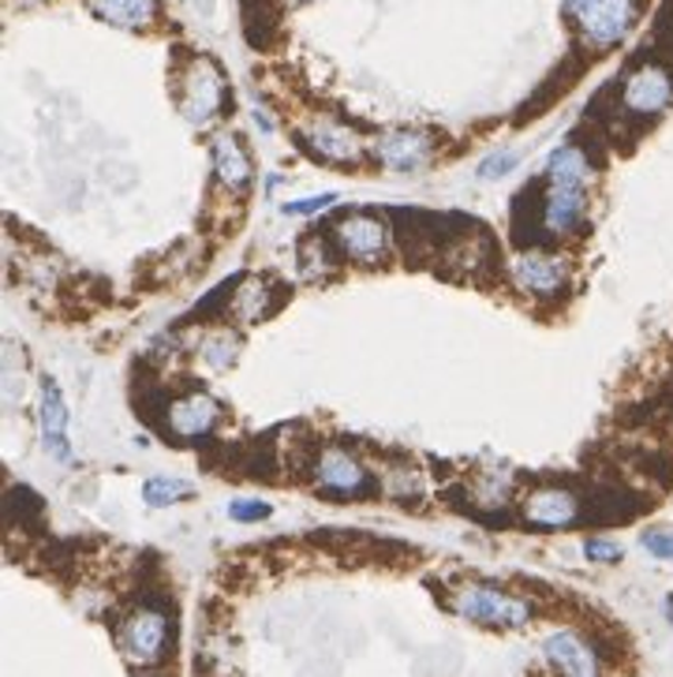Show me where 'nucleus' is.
I'll return each mask as SVG.
<instances>
[{
	"label": "nucleus",
	"mask_w": 673,
	"mask_h": 677,
	"mask_svg": "<svg viewBox=\"0 0 673 677\" xmlns=\"http://www.w3.org/2000/svg\"><path fill=\"white\" fill-rule=\"evenodd\" d=\"M569 19L580 30V42L591 49H614L640 16L636 0H569Z\"/></svg>",
	"instance_id": "1"
},
{
	"label": "nucleus",
	"mask_w": 673,
	"mask_h": 677,
	"mask_svg": "<svg viewBox=\"0 0 673 677\" xmlns=\"http://www.w3.org/2000/svg\"><path fill=\"white\" fill-rule=\"evenodd\" d=\"M456 614H464L468 621L483 625V629H524L535 610L532 603L516 599V595L472 584V588L456 595Z\"/></svg>",
	"instance_id": "2"
},
{
	"label": "nucleus",
	"mask_w": 673,
	"mask_h": 677,
	"mask_svg": "<svg viewBox=\"0 0 673 677\" xmlns=\"http://www.w3.org/2000/svg\"><path fill=\"white\" fill-rule=\"evenodd\" d=\"M621 106L632 117H659L673 106V68L644 64L621 83Z\"/></svg>",
	"instance_id": "3"
},
{
	"label": "nucleus",
	"mask_w": 673,
	"mask_h": 677,
	"mask_svg": "<svg viewBox=\"0 0 673 677\" xmlns=\"http://www.w3.org/2000/svg\"><path fill=\"white\" fill-rule=\"evenodd\" d=\"M224 94H229V90H224L221 68L213 64L210 57H199L195 64L188 68V76H183L180 109H183V117H188L191 125H207V120L218 117Z\"/></svg>",
	"instance_id": "4"
},
{
	"label": "nucleus",
	"mask_w": 673,
	"mask_h": 677,
	"mask_svg": "<svg viewBox=\"0 0 673 677\" xmlns=\"http://www.w3.org/2000/svg\"><path fill=\"white\" fill-rule=\"evenodd\" d=\"M333 240L352 262H363V266H374L390 255V232H385V225L379 218H371V213H352V218H344L333 229Z\"/></svg>",
	"instance_id": "5"
},
{
	"label": "nucleus",
	"mask_w": 673,
	"mask_h": 677,
	"mask_svg": "<svg viewBox=\"0 0 673 677\" xmlns=\"http://www.w3.org/2000/svg\"><path fill=\"white\" fill-rule=\"evenodd\" d=\"M38 419H42V449L60 465L71 460V438H68V401H64V389H60L53 378H42L38 382Z\"/></svg>",
	"instance_id": "6"
},
{
	"label": "nucleus",
	"mask_w": 673,
	"mask_h": 677,
	"mask_svg": "<svg viewBox=\"0 0 673 677\" xmlns=\"http://www.w3.org/2000/svg\"><path fill=\"white\" fill-rule=\"evenodd\" d=\"M303 142H308L314 158L330 161V166H349V161L363 158V139L333 117H314L303 128Z\"/></svg>",
	"instance_id": "7"
},
{
	"label": "nucleus",
	"mask_w": 673,
	"mask_h": 677,
	"mask_svg": "<svg viewBox=\"0 0 673 677\" xmlns=\"http://www.w3.org/2000/svg\"><path fill=\"white\" fill-rule=\"evenodd\" d=\"M371 153L382 161L385 169H393V172H415L420 166L431 161L434 142H431L426 131H412V128L382 131V136L371 142Z\"/></svg>",
	"instance_id": "8"
},
{
	"label": "nucleus",
	"mask_w": 673,
	"mask_h": 677,
	"mask_svg": "<svg viewBox=\"0 0 673 677\" xmlns=\"http://www.w3.org/2000/svg\"><path fill=\"white\" fill-rule=\"evenodd\" d=\"M165 640H169V621H165V614H161V610H135L124 621V629H120L124 655L139 666L154 663L161 655V648H165Z\"/></svg>",
	"instance_id": "9"
},
{
	"label": "nucleus",
	"mask_w": 673,
	"mask_h": 677,
	"mask_svg": "<svg viewBox=\"0 0 673 677\" xmlns=\"http://www.w3.org/2000/svg\"><path fill=\"white\" fill-rule=\"evenodd\" d=\"M543 655L561 677H599L595 651H591L587 644L580 640L576 633H569V629L550 633L543 640Z\"/></svg>",
	"instance_id": "10"
},
{
	"label": "nucleus",
	"mask_w": 673,
	"mask_h": 677,
	"mask_svg": "<svg viewBox=\"0 0 673 677\" xmlns=\"http://www.w3.org/2000/svg\"><path fill=\"white\" fill-rule=\"evenodd\" d=\"M314 484L330 490V495L349 498L366 487V471L360 468V460L344 454V449H325V454L314 460Z\"/></svg>",
	"instance_id": "11"
},
{
	"label": "nucleus",
	"mask_w": 673,
	"mask_h": 677,
	"mask_svg": "<svg viewBox=\"0 0 673 677\" xmlns=\"http://www.w3.org/2000/svg\"><path fill=\"white\" fill-rule=\"evenodd\" d=\"M580 512V501L573 490H561V487H543L532 490V498L524 501V517L532 520L535 528H565L573 525Z\"/></svg>",
	"instance_id": "12"
},
{
	"label": "nucleus",
	"mask_w": 673,
	"mask_h": 677,
	"mask_svg": "<svg viewBox=\"0 0 673 677\" xmlns=\"http://www.w3.org/2000/svg\"><path fill=\"white\" fill-rule=\"evenodd\" d=\"M218 416H221V408L210 394H191V397L172 401L169 430L180 438H199V435H210V430L218 427Z\"/></svg>",
	"instance_id": "13"
},
{
	"label": "nucleus",
	"mask_w": 673,
	"mask_h": 677,
	"mask_svg": "<svg viewBox=\"0 0 673 677\" xmlns=\"http://www.w3.org/2000/svg\"><path fill=\"white\" fill-rule=\"evenodd\" d=\"M587 213V183H550L546 195V229L573 232Z\"/></svg>",
	"instance_id": "14"
},
{
	"label": "nucleus",
	"mask_w": 673,
	"mask_h": 677,
	"mask_svg": "<svg viewBox=\"0 0 673 677\" xmlns=\"http://www.w3.org/2000/svg\"><path fill=\"white\" fill-rule=\"evenodd\" d=\"M210 158H213V172H218V180L224 188H248L251 180V161H248V150L240 147L237 136H229V131H221L218 139L210 142Z\"/></svg>",
	"instance_id": "15"
},
{
	"label": "nucleus",
	"mask_w": 673,
	"mask_h": 677,
	"mask_svg": "<svg viewBox=\"0 0 673 677\" xmlns=\"http://www.w3.org/2000/svg\"><path fill=\"white\" fill-rule=\"evenodd\" d=\"M513 270L516 281L535 296H554L565 285V262L554 255H520Z\"/></svg>",
	"instance_id": "16"
},
{
	"label": "nucleus",
	"mask_w": 673,
	"mask_h": 677,
	"mask_svg": "<svg viewBox=\"0 0 673 677\" xmlns=\"http://www.w3.org/2000/svg\"><path fill=\"white\" fill-rule=\"evenodd\" d=\"M87 4L90 12L106 19L109 27H124V30L150 27L158 16V0H87Z\"/></svg>",
	"instance_id": "17"
},
{
	"label": "nucleus",
	"mask_w": 673,
	"mask_h": 677,
	"mask_svg": "<svg viewBox=\"0 0 673 677\" xmlns=\"http://www.w3.org/2000/svg\"><path fill=\"white\" fill-rule=\"evenodd\" d=\"M591 161H587V153L580 150V147H558L554 153L546 158V180L550 183H591Z\"/></svg>",
	"instance_id": "18"
},
{
	"label": "nucleus",
	"mask_w": 673,
	"mask_h": 677,
	"mask_svg": "<svg viewBox=\"0 0 673 677\" xmlns=\"http://www.w3.org/2000/svg\"><path fill=\"white\" fill-rule=\"evenodd\" d=\"M183 498H195V487L188 484V479H172V476H154L147 479V487H142V501L154 509H165V506H177Z\"/></svg>",
	"instance_id": "19"
},
{
	"label": "nucleus",
	"mask_w": 673,
	"mask_h": 677,
	"mask_svg": "<svg viewBox=\"0 0 673 677\" xmlns=\"http://www.w3.org/2000/svg\"><path fill=\"white\" fill-rule=\"evenodd\" d=\"M237 352H240L237 337L218 333V337H210V341L202 345V364L213 367V371H224V367H232V360H237Z\"/></svg>",
	"instance_id": "20"
},
{
	"label": "nucleus",
	"mask_w": 673,
	"mask_h": 677,
	"mask_svg": "<svg viewBox=\"0 0 673 677\" xmlns=\"http://www.w3.org/2000/svg\"><path fill=\"white\" fill-rule=\"evenodd\" d=\"M232 311H237L243 318V311H248V318H262L270 311V296H267V285L262 281H243L240 289V300L232 303Z\"/></svg>",
	"instance_id": "21"
},
{
	"label": "nucleus",
	"mask_w": 673,
	"mask_h": 677,
	"mask_svg": "<svg viewBox=\"0 0 673 677\" xmlns=\"http://www.w3.org/2000/svg\"><path fill=\"white\" fill-rule=\"evenodd\" d=\"M516 166H520L516 150H494V153H486V158L479 161V177H483V180H502V177H509V172H516Z\"/></svg>",
	"instance_id": "22"
},
{
	"label": "nucleus",
	"mask_w": 673,
	"mask_h": 677,
	"mask_svg": "<svg viewBox=\"0 0 673 677\" xmlns=\"http://www.w3.org/2000/svg\"><path fill=\"white\" fill-rule=\"evenodd\" d=\"M640 547H644L651 558L673 561V528H647L644 536H640Z\"/></svg>",
	"instance_id": "23"
},
{
	"label": "nucleus",
	"mask_w": 673,
	"mask_h": 677,
	"mask_svg": "<svg viewBox=\"0 0 673 677\" xmlns=\"http://www.w3.org/2000/svg\"><path fill=\"white\" fill-rule=\"evenodd\" d=\"M270 501H254V498H237L229 501V517L240 520V525H254V520H267L270 517Z\"/></svg>",
	"instance_id": "24"
},
{
	"label": "nucleus",
	"mask_w": 673,
	"mask_h": 677,
	"mask_svg": "<svg viewBox=\"0 0 673 677\" xmlns=\"http://www.w3.org/2000/svg\"><path fill=\"white\" fill-rule=\"evenodd\" d=\"M584 554L591 561H606V566H614V561H621V547L614 539H587L584 542Z\"/></svg>",
	"instance_id": "25"
},
{
	"label": "nucleus",
	"mask_w": 673,
	"mask_h": 677,
	"mask_svg": "<svg viewBox=\"0 0 673 677\" xmlns=\"http://www.w3.org/2000/svg\"><path fill=\"white\" fill-rule=\"evenodd\" d=\"M336 195H319V199H295V202H284V213H319L325 207H333Z\"/></svg>",
	"instance_id": "26"
},
{
	"label": "nucleus",
	"mask_w": 673,
	"mask_h": 677,
	"mask_svg": "<svg viewBox=\"0 0 673 677\" xmlns=\"http://www.w3.org/2000/svg\"><path fill=\"white\" fill-rule=\"evenodd\" d=\"M191 4H195L199 12H213V0H191Z\"/></svg>",
	"instance_id": "27"
}]
</instances>
